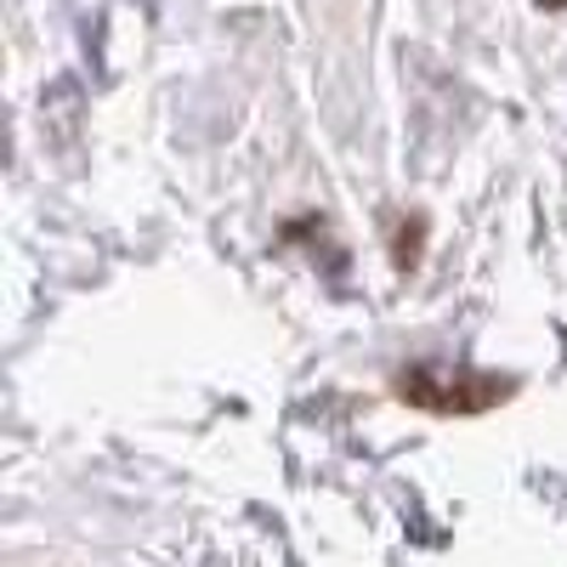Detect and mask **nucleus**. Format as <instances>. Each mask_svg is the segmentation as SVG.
<instances>
[{"label":"nucleus","instance_id":"1","mask_svg":"<svg viewBox=\"0 0 567 567\" xmlns=\"http://www.w3.org/2000/svg\"><path fill=\"white\" fill-rule=\"evenodd\" d=\"M398 392L420 409H437V414H477V409H494L516 392L511 374H477V369H414L398 381Z\"/></svg>","mask_w":567,"mask_h":567},{"label":"nucleus","instance_id":"2","mask_svg":"<svg viewBox=\"0 0 567 567\" xmlns=\"http://www.w3.org/2000/svg\"><path fill=\"white\" fill-rule=\"evenodd\" d=\"M539 7H567V0H539Z\"/></svg>","mask_w":567,"mask_h":567}]
</instances>
